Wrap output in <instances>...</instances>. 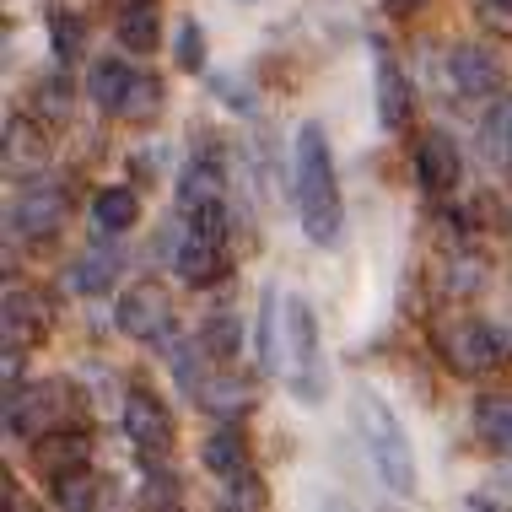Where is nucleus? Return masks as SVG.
Returning a JSON list of instances; mask_svg holds the SVG:
<instances>
[{
	"label": "nucleus",
	"mask_w": 512,
	"mask_h": 512,
	"mask_svg": "<svg viewBox=\"0 0 512 512\" xmlns=\"http://www.w3.org/2000/svg\"><path fill=\"white\" fill-rule=\"evenodd\" d=\"M292 189H297V216L308 243L335 248L345 238V200H340V178H335V151H329L324 124H302L292 141Z\"/></svg>",
	"instance_id": "nucleus-1"
},
{
	"label": "nucleus",
	"mask_w": 512,
	"mask_h": 512,
	"mask_svg": "<svg viewBox=\"0 0 512 512\" xmlns=\"http://www.w3.org/2000/svg\"><path fill=\"white\" fill-rule=\"evenodd\" d=\"M351 421H356V437H362L372 469L378 480L389 486L394 496H415V453H410V432L405 421L389 410V399L378 389H356L351 399Z\"/></svg>",
	"instance_id": "nucleus-2"
},
{
	"label": "nucleus",
	"mask_w": 512,
	"mask_h": 512,
	"mask_svg": "<svg viewBox=\"0 0 512 512\" xmlns=\"http://www.w3.org/2000/svg\"><path fill=\"white\" fill-rule=\"evenodd\" d=\"M281 340H286V356H281V378L292 389L297 405H318L329 389L324 378V340H318V313L308 297H286L281 302Z\"/></svg>",
	"instance_id": "nucleus-3"
},
{
	"label": "nucleus",
	"mask_w": 512,
	"mask_h": 512,
	"mask_svg": "<svg viewBox=\"0 0 512 512\" xmlns=\"http://www.w3.org/2000/svg\"><path fill=\"white\" fill-rule=\"evenodd\" d=\"M507 335L486 318H459V324L442 329V362H448L459 378H480V372L507 367Z\"/></svg>",
	"instance_id": "nucleus-4"
},
{
	"label": "nucleus",
	"mask_w": 512,
	"mask_h": 512,
	"mask_svg": "<svg viewBox=\"0 0 512 512\" xmlns=\"http://www.w3.org/2000/svg\"><path fill=\"white\" fill-rule=\"evenodd\" d=\"M114 324H119V335H130V340H141V345L168 340V329H173V297H168V286H162V281H135L130 292L119 297Z\"/></svg>",
	"instance_id": "nucleus-5"
},
{
	"label": "nucleus",
	"mask_w": 512,
	"mask_h": 512,
	"mask_svg": "<svg viewBox=\"0 0 512 512\" xmlns=\"http://www.w3.org/2000/svg\"><path fill=\"white\" fill-rule=\"evenodd\" d=\"M124 437L135 442V453H141L146 464L168 459V448H173V415L146 383H135V389L124 394Z\"/></svg>",
	"instance_id": "nucleus-6"
},
{
	"label": "nucleus",
	"mask_w": 512,
	"mask_h": 512,
	"mask_svg": "<svg viewBox=\"0 0 512 512\" xmlns=\"http://www.w3.org/2000/svg\"><path fill=\"white\" fill-rule=\"evenodd\" d=\"M448 81L464 103H496L507 92V65L486 44H459L448 54Z\"/></svg>",
	"instance_id": "nucleus-7"
},
{
	"label": "nucleus",
	"mask_w": 512,
	"mask_h": 512,
	"mask_svg": "<svg viewBox=\"0 0 512 512\" xmlns=\"http://www.w3.org/2000/svg\"><path fill=\"white\" fill-rule=\"evenodd\" d=\"M65 211H71V200H65L60 178L33 173L17 189V200H11V227H17L22 238H54V232H60V221H65Z\"/></svg>",
	"instance_id": "nucleus-8"
},
{
	"label": "nucleus",
	"mask_w": 512,
	"mask_h": 512,
	"mask_svg": "<svg viewBox=\"0 0 512 512\" xmlns=\"http://www.w3.org/2000/svg\"><path fill=\"white\" fill-rule=\"evenodd\" d=\"M65 415V394L60 383H27V389L17 394L11 389V405H6V432L11 437H49L54 426H60Z\"/></svg>",
	"instance_id": "nucleus-9"
},
{
	"label": "nucleus",
	"mask_w": 512,
	"mask_h": 512,
	"mask_svg": "<svg viewBox=\"0 0 512 512\" xmlns=\"http://www.w3.org/2000/svg\"><path fill=\"white\" fill-rule=\"evenodd\" d=\"M173 270H178V281H189V286H216L221 275H227V238H205V232L184 227Z\"/></svg>",
	"instance_id": "nucleus-10"
},
{
	"label": "nucleus",
	"mask_w": 512,
	"mask_h": 512,
	"mask_svg": "<svg viewBox=\"0 0 512 512\" xmlns=\"http://www.w3.org/2000/svg\"><path fill=\"white\" fill-rule=\"evenodd\" d=\"M87 464H92V442H87V432H60V426H54L49 437L33 442V469H38L44 480L81 475Z\"/></svg>",
	"instance_id": "nucleus-11"
},
{
	"label": "nucleus",
	"mask_w": 512,
	"mask_h": 512,
	"mask_svg": "<svg viewBox=\"0 0 512 512\" xmlns=\"http://www.w3.org/2000/svg\"><path fill=\"white\" fill-rule=\"evenodd\" d=\"M415 178H421V189H432V195H448V189L459 184V146L442 130H426L421 141H415Z\"/></svg>",
	"instance_id": "nucleus-12"
},
{
	"label": "nucleus",
	"mask_w": 512,
	"mask_h": 512,
	"mask_svg": "<svg viewBox=\"0 0 512 512\" xmlns=\"http://www.w3.org/2000/svg\"><path fill=\"white\" fill-rule=\"evenodd\" d=\"M221 184H227L221 157L216 151H200V157L184 168V178H178V205H184V216L200 211V205H221Z\"/></svg>",
	"instance_id": "nucleus-13"
},
{
	"label": "nucleus",
	"mask_w": 512,
	"mask_h": 512,
	"mask_svg": "<svg viewBox=\"0 0 512 512\" xmlns=\"http://www.w3.org/2000/svg\"><path fill=\"white\" fill-rule=\"evenodd\" d=\"M49 329V313L33 292H6V356H22Z\"/></svg>",
	"instance_id": "nucleus-14"
},
{
	"label": "nucleus",
	"mask_w": 512,
	"mask_h": 512,
	"mask_svg": "<svg viewBox=\"0 0 512 512\" xmlns=\"http://www.w3.org/2000/svg\"><path fill=\"white\" fill-rule=\"evenodd\" d=\"M378 119L389 135L405 130V119H410V87H405V71L394 65L389 49H378Z\"/></svg>",
	"instance_id": "nucleus-15"
},
{
	"label": "nucleus",
	"mask_w": 512,
	"mask_h": 512,
	"mask_svg": "<svg viewBox=\"0 0 512 512\" xmlns=\"http://www.w3.org/2000/svg\"><path fill=\"white\" fill-rule=\"evenodd\" d=\"M135 216H141V200H135V189H103L98 200H92V221H98L103 238H124V232L135 227Z\"/></svg>",
	"instance_id": "nucleus-16"
},
{
	"label": "nucleus",
	"mask_w": 512,
	"mask_h": 512,
	"mask_svg": "<svg viewBox=\"0 0 512 512\" xmlns=\"http://www.w3.org/2000/svg\"><path fill=\"white\" fill-rule=\"evenodd\" d=\"M157 33H162V17L151 0H130V6L119 11V44L130 54H151L157 49Z\"/></svg>",
	"instance_id": "nucleus-17"
},
{
	"label": "nucleus",
	"mask_w": 512,
	"mask_h": 512,
	"mask_svg": "<svg viewBox=\"0 0 512 512\" xmlns=\"http://www.w3.org/2000/svg\"><path fill=\"white\" fill-rule=\"evenodd\" d=\"M475 432L491 453H512V399L502 394L475 399Z\"/></svg>",
	"instance_id": "nucleus-18"
},
{
	"label": "nucleus",
	"mask_w": 512,
	"mask_h": 512,
	"mask_svg": "<svg viewBox=\"0 0 512 512\" xmlns=\"http://www.w3.org/2000/svg\"><path fill=\"white\" fill-rule=\"evenodd\" d=\"M480 151H486L491 162H502V168H512V92H502V98L491 103L486 124H480Z\"/></svg>",
	"instance_id": "nucleus-19"
},
{
	"label": "nucleus",
	"mask_w": 512,
	"mask_h": 512,
	"mask_svg": "<svg viewBox=\"0 0 512 512\" xmlns=\"http://www.w3.org/2000/svg\"><path fill=\"white\" fill-rule=\"evenodd\" d=\"M200 459H205V469H211L216 480H232V475H243V469H248V448H243L238 432H216L200 448Z\"/></svg>",
	"instance_id": "nucleus-20"
},
{
	"label": "nucleus",
	"mask_w": 512,
	"mask_h": 512,
	"mask_svg": "<svg viewBox=\"0 0 512 512\" xmlns=\"http://www.w3.org/2000/svg\"><path fill=\"white\" fill-rule=\"evenodd\" d=\"M49 157V146L38 141V130H33V119H6V162L11 168H22V173H33L38 162Z\"/></svg>",
	"instance_id": "nucleus-21"
},
{
	"label": "nucleus",
	"mask_w": 512,
	"mask_h": 512,
	"mask_svg": "<svg viewBox=\"0 0 512 512\" xmlns=\"http://www.w3.org/2000/svg\"><path fill=\"white\" fill-rule=\"evenodd\" d=\"M130 81H135V71H124L119 60L92 65V103H98L103 114H119V103H124V92H130Z\"/></svg>",
	"instance_id": "nucleus-22"
},
{
	"label": "nucleus",
	"mask_w": 512,
	"mask_h": 512,
	"mask_svg": "<svg viewBox=\"0 0 512 512\" xmlns=\"http://www.w3.org/2000/svg\"><path fill=\"white\" fill-rule=\"evenodd\" d=\"M49 44L60 54V65L81 60V49H87V22H81L76 11H49Z\"/></svg>",
	"instance_id": "nucleus-23"
},
{
	"label": "nucleus",
	"mask_w": 512,
	"mask_h": 512,
	"mask_svg": "<svg viewBox=\"0 0 512 512\" xmlns=\"http://www.w3.org/2000/svg\"><path fill=\"white\" fill-rule=\"evenodd\" d=\"M157 114H162V81L157 76H135L130 92H124V103H119V119L146 124V119H157Z\"/></svg>",
	"instance_id": "nucleus-24"
},
{
	"label": "nucleus",
	"mask_w": 512,
	"mask_h": 512,
	"mask_svg": "<svg viewBox=\"0 0 512 512\" xmlns=\"http://www.w3.org/2000/svg\"><path fill=\"white\" fill-rule=\"evenodd\" d=\"M49 496L60 512H92L98 507V480L81 469V475H65V480H49Z\"/></svg>",
	"instance_id": "nucleus-25"
},
{
	"label": "nucleus",
	"mask_w": 512,
	"mask_h": 512,
	"mask_svg": "<svg viewBox=\"0 0 512 512\" xmlns=\"http://www.w3.org/2000/svg\"><path fill=\"white\" fill-rule=\"evenodd\" d=\"M480 281H486V259L480 254H453L448 270H442V292L448 297H475Z\"/></svg>",
	"instance_id": "nucleus-26"
},
{
	"label": "nucleus",
	"mask_w": 512,
	"mask_h": 512,
	"mask_svg": "<svg viewBox=\"0 0 512 512\" xmlns=\"http://www.w3.org/2000/svg\"><path fill=\"white\" fill-rule=\"evenodd\" d=\"M114 275H119V254H87V259H76L71 286L92 297V292H108V286H114Z\"/></svg>",
	"instance_id": "nucleus-27"
},
{
	"label": "nucleus",
	"mask_w": 512,
	"mask_h": 512,
	"mask_svg": "<svg viewBox=\"0 0 512 512\" xmlns=\"http://www.w3.org/2000/svg\"><path fill=\"white\" fill-rule=\"evenodd\" d=\"M200 345L216 356V367H227V356L238 351V324H232V313H227V308H216L211 318H205V329H200Z\"/></svg>",
	"instance_id": "nucleus-28"
},
{
	"label": "nucleus",
	"mask_w": 512,
	"mask_h": 512,
	"mask_svg": "<svg viewBox=\"0 0 512 512\" xmlns=\"http://www.w3.org/2000/svg\"><path fill=\"white\" fill-rule=\"evenodd\" d=\"M141 502H146L151 512H173V507H178V480L168 475V469H162V459H157V464H146Z\"/></svg>",
	"instance_id": "nucleus-29"
},
{
	"label": "nucleus",
	"mask_w": 512,
	"mask_h": 512,
	"mask_svg": "<svg viewBox=\"0 0 512 512\" xmlns=\"http://www.w3.org/2000/svg\"><path fill=\"white\" fill-rule=\"evenodd\" d=\"M259 367H275V286L259 297Z\"/></svg>",
	"instance_id": "nucleus-30"
},
{
	"label": "nucleus",
	"mask_w": 512,
	"mask_h": 512,
	"mask_svg": "<svg viewBox=\"0 0 512 512\" xmlns=\"http://www.w3.org/2000/svg\"><path fill=\"white\" fill-rule=\"evenodd\" d=\"M178 71H205V33L195 22L178 33Z\"/></svg>",
	"instance_id": "nucleus-31"
},
{
	"label": "nucleus",
	"mask_w": 512,
	"mask_h": 512,
	"mask_svg": "<svg viewBox=\"0 0 512 512\" xmlns=\"http://www.w3.org/2000/svg\"><path fill=\"white\" fill-rule=\"evenodd\" d=\"M486 6V22H496L502 33H512V0H480Z\"/></svg>",
	"instance_id": "nucleus-32"
},
{
	"label": "nucleus",
	"mask_w": 512,
	"mask_h": 512,
	"mask_svg": "<svg viewBox=\"0 0 512 512\" xmlns=\"http://www.w3.org/2000/svg\"><path fill=\"white\" fill-rule=\"evenodd\" d=\"M44 108H49V114H54V108L65 114V108H71V87H65V81L54 87V81H49V87H44Z\"/></svg>",
	"instance_id": "nucleus-33"
},
{
	"label": "nucleus",
	"mask_w": 512,
	"mask_h": 512,
	"mask_svg": "<svg viewBox=\"0 0 512 512\" xmlns=\"http://www.w3.org/2000/svg\"><path fill=\"white\" fill-rule=\"evenodd\" d=\"M464 512H502V507H496L491 496H469V502H464Z\"/></svg>",
	"instance_id": "nucleus-34"
},
{
	"label": "nucleus",
	"mask_w": 512,
	"mask_h": 512,
	"mask_svg": "<svg viewBox=\"0 0 512 512\" xmlns=\"http://www.w3.org/2000/svg\"><path fill=\"white\" fill-rule=\"evenodd\" d=\"M383 6H389V11H399V17H405V11H421L426 0H383Z\"/></svg>",
	"instance_id": "nucleus-35"
},
{
	"label": "nucleus",
	"mask_w": 512,
	"mask_h": 512,
	"mask_svg": "<svg viewBox=\"0 0 512 512\" xmlns=\"http://www.w3.org/2000/svg\"><path fill=\"white\" fill-rule=\"evenodd\" d=\"M378 512H394V507H378Z\"/></svg>",
	"instance_id": "nucleus-36"
},
{
	"label": "nucleus",
	"mask_w": 512,
	"mask_h": 512,
	"mask_svg": "<svg viewBox=\"0 0 512 512\" xmlns=\"http://www.w3.org/2000/svg\"><path fill=\"white\" fill-rule=\"evenodd\" d=\"M173 512H184V507H173Z\"/></svg>",
	"instance_id": "nucleus-37"
},
{
	"label": "nucleus",
	"mask_w": 512,
	"mask_h": 512,
	"mask_svg": "<svg viewBox=\"0 0 512 512\" xmlns=\"http://www.w3.org/2000/svg\"><path fill=\"white\" fill-rule=\"evenodd\" d=\"M507 173H512V168H507Z\"/></svg>",
	"instance_id": "nucleus-38"
}]
</instances>
